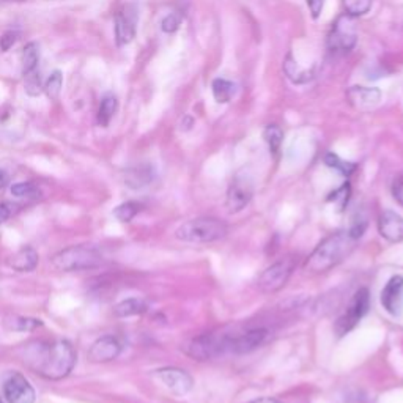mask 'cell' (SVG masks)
<instances>
[{
	"label": "cell",
	"mask_w": 403,
	"mask_h": 403,
	"mask_svg": "<svg viewBox=\"0 0 403 403\" xmlns=\"http://www.w3.org/2000/svg\"><path fill=\"white\" fill-rule=\"evenodd\" d=\"M325 164L329 165V168H332V169L339 170L345 177H350L356 170V164L355 163L342 161V159L339 158L337 155H334V153H328V155L325 156Z\"/></svg>",
	"instance_id": "f546056e"
},
{
	"label": "cell",
	"mask_w": 403,
	"mask_h": 403,
	"mask_svg": "<svg viewBox=\"0 0 403 403\" xmlns=\"http://www.w3.org/2000/svg\"><path fill=\"white\" fill-rule=\"evenodd\" d=\"M378 232L389 243L403 241V217L395 211L386 210L378 217Z\"/></svg>",
	"instance_id": "e0dca14e"
},
{
	"label": "cell",
	"mask_w": 403,
	"mask_h": 403,
	"mask_svg": "<svg viewBox=\"0 0 403 403\" xmlns=\"http://www.w3.org/2000/svg\"><path fill=\"white\" fill-rule=\"evenodd\" d=\"M137 10L134 5H126L123 10L115 16V40L118 46H126L134 38L137 32Z\"/></svg>",
	"instance_id": "8fae6325"
},
{
	"label": "cell",
	"mask_w": 403,
	"mask_h": 403,
	"mask_svg": "<svg viewBox=\"0 0 403 403\" xmlns=\"http://www.w3.org/2000/svg\"><path fill=\"white\" fill-rule=\"evenodd\" d=\"M249 403H282V402L278 400V399H273V397H261V399L252 400V402H249Z\"/></svg>",
	"instance_id": "60d3db41"
},
{
	"label": "cell",
	"mask_w": 403,
	"mask_h": 403,
	"mask_svg": "<svg viewBox=\"0 0 403 403\" xmlns=\"http://www.w3.org/2000/svg\"><path fill=\"white\" fill-rule=\"evenodd\" d=\"M18 36H19V34L18 32H6V34H4L2 35V38H0V49L2 50H8L13 44L16 43V40H18Z\"/></svg>",
	"instance_id": "8d00e7d4"
},
{
	"label": "cell",
	"mask_w": 403,
	"mask_h": 403,
	"mask_svg": "<svg viewBox=\"0 0 403 403\" xmlns=\"http://www.w3.org/2000/svg\"><path fill=\"white\" fill-rule=\"evenodd\" d=\"M264 139L268 144V149L274 156H278L280 151V145L284 142V131L278 125H268L264 131Z\"/></svg>",
	"instance_id": "d4e9b609"
},
{
	"label": "cell",
	"mask_w": 403,
	"mask_h": 403,
	"mask_svg": "<svg viewBox=\"0 0 403 403\" xmlns=\"http://www.w3.org/2000/svg\"><path fill=\"white\" fill-rule=\"evenodd\" d=\"M374 0H342V6L345 10V15L351 18H361L367 15L372 8Z\"/></svg>",
	"instance_id": "484cf974"
},
{
	"label": "cell",
	"mask_w": 403,
	"mask_h": 403,
	"mask_svg": "<svg viewBox=\"0 0 403 403\" xmlns=\"http://www.w3.org/2000/svg\"><path fill=\"white\" fill-rule=\"evenodd\" d=\"M182 21H183V16L180 15V13H177V11L170 13V15H168L163 19L161 29L163 32H165V34H174V32L180 29Z\"/></svg>",
	"instance_id": "d6a6232c"
},
{
	"label": "cell",
	"mask_w": 403,
	"mask_h": 403,
	"mask_svg": "<svg viewBox=\"0 0 403 403\" xmlns=\"http://www.w3.org/2000/svg\"><path fill=\"white\" fill-rule=\"evenodd\" d=\"M24 362L46 380H63L71 374L76 364V351L71 342H36L25 348Z\"/></svg>",
	"instance_id": "6da1fadb"
},
{
	"label": "cell",
	"mask_w": 403,
	"mask_h": 403,
	"mask_svg": "<svg viewBox=\"0 0 403 403\" xmlns=\"http://www.w3.org/2000/svg\"><path fill=\"white\" fill-rule=\"evenodd\" d=\"M337 403H369V399L361 389H345L337 397Z\"/></svg>",
	"instance_id": "1f68e13d"
},
{
	"label": "cell",
	"mask_w": 403,
	"mask_h": 403,
	"mask_svg": "<svg viewBox=\"0 0 403 403\" xmlns=\"http://www.w3.org/2000/svg\"><path fill=\"white\" fill-rule=\"evenodd\" d=\"M121 353V343L117 337L102 336L88 350V361L95 364L111 362Z\"/></svg>",
	"instance_id": "9a60e30c"
},
{
	"label": "cell",
	"mask_w": 403,
	"mask_h": 403,
	"mask_svg": "<svg viewBox=\"0 0 403 403\" xmlns=\"http://www.w3.org/2000/svg\"><path fill=\"white\" fill-rule=\"evenodd\" d=\"M254 197V183L246 174H238L230 183L226 207L230 214H236L245 210Z\"/></svg>",
	"instance_id": "ba28073f"
},
{
	"label": "cell",
	"mask_w": 403,
	"mask_h": 403,
	"mask_svg": "<svg viewBox=\"0 0 403 403\" xmlns=\"http://www.w3.org/2000/svg\"><path fill=\"white\" fill-rule=\"evenodd\" d=\"M149 306L140 298H128L125 301H121L120 304L115 306V315L120 318H126V317H134V315H142V313L146 312Z\"/></svg>",
	"instance_id": "ffe728a7"
},
{
	"label": "cell",
	"mask_w": 403,
	"mask_h": 403,
	"mask_svg": "<svg viewBox=\"0 0 403 403\" xmlns=\"http://www.w3.org/2000/svg\"><path fill=\"white\" fill-rule=\"evenodd\" d=\"M211 92H213L216 102H219V104H227V102L232 101V98L235 97L236 86L232 81L217 78L213 81V84H211Z\"/></svg>",
	"instance_id": "44dd1931"
},
{
	"label": "cell",
	"mask_w": 403,
	"mask_h": 403,
	"mask_svg": "<svg viewBox=\"0 0 403 403\" xmlns=\"http://www.w3.org/2000/svg\"><path fill=\"white\" fill-rule=\"evenodd\" d=\"M117 109H118L117 98H115L112 93L104 95V97H102V100H101V104H100V109H98V115H97L98 125L102 126V128L109 126V123H111V120L114 118L115 112H117Z\"/></svg>",
	"instance_id": "7402d4cb"
},
{
	"label": "cell",
	"mask_w": 403,
	"mask_h": 403,
	"mask_svg": "<svg viewBox=\"0 0 403 403\" xmlns=\"http://www.w3.org/2000/svg\"><path fill=\"white\" fill-rule=\"evenodd\" d=\"M230 337H217L214 334H203L191 341L186 347V353L199 361H207L211 357L222 355L224 351L228 350Z\"/></svg>",
	"instance_id": "9c48e42d"
},
{
	"label": "cell",
	"mask_w": 403,
	"mask_h": 403,
	"mask_svg": "<svg viewBox=\"0 0 403 403\" xmlns=\"http://www.w3.org/2000/svg\"><path fill=\"white\" fill-rule=\"evenodd\" d=\"M357 44V29L355 18L341 15L334 22L326 38V46L334 54H348Z\"/></svg>",
	"instance_id": "5b68a950"
},
{
	"label": "cell",
	"mask_w": 403,
	"mask_h": 403,
	"mask_svg": "<svg viewBox=\"0 0 403 403\" xmlns=\"http://www.w3.org/2000/svg\"><path fill=\"white\" fill-rule=\"evenodd\" d=\"M8 180H10L8 174H6L5 170L0 169V189H4V188L6 186V184H8Z\"/></svg>",
	"instance_id": "ab89813d"
},
{
	"label": "cell",
	"mask_w": 403,
	"mask_h": 403,
	"mask_svg": "<svg viewBox=\"0 0 403 403\" xmlns=\"http://www.w3.org/2000/svg\"><path fill=\"white\" fill-rule=\"evenodd\" d=\"M392 197L394 200L403 207V177H399L397 180L392 183Z\"/></svg>",
	"instance_id": "74e56055"
},
{
	"label": "cell",
	"mask_w": 403,
	"mask_h": 403,
	"mask_svg": "<svg viewBox=\"0 0 403 403\" xmlns=\"http://www.w3.org/2000/svg\"><path fill=\"white\" fill-rule=\"evenodd\" d=\"M268 337V331L265 328H255L245 332V334L230 337L228 350L235 355H247L264 345Z\"/></svg>",
	"instance_id": "5bb4252c"
},
{
	"label": "cell",
	"mask_w": 403,
	"mask_h": 403,
	"mask_svg": "<svg viewBox=\"0 0 403 403\" xmlns=\"http://www.w3.org/2000/svg\"><path fill=\"white\" fill-rule=\"evenodd\" d=\"M4 394L8 403H35V389L22 374H11L4 383Z\"/></svg>",
	"instance_id": "7c38bea8"
},
{
	"label": "cell",
	"mask_w": 403,
	"mask_h": 403,
	"mask_svg": "<svg viewBox=\"0 0 403 403\" xmlns=\"http://www.w3.org/2000/svg\"><path fill=\"white\" fill-rule=\"evenodd\" d=\"M140 210H142V205L139 202L130 200L118 205V207L114 210V216L117 217L120 222H131L134 217L139 214Z\"/></svg>",
	"instance_id": "4316f807"
},
{
	"label": "cell",
	"mask_w": 403,
	"mask_h": 403,
	"mask_svg": "<svg viewBox=\"0 0 403 403\" xmlns=\"http://www.w3.org/2000/svg\"><path fill=\"white\" fill-rule=\"evenodd\" d=\"M347 98L357 111H369L381 101V92L375 87L355 86L347 90Z\"/></svg>",
	"instance_id": "2e32d148"
},
{
	"label": "cell",
	"mask_w": 403,
	"mask_h": 403,
	"mask_svg": "<svg viewBox=\"0 0 403 403\" xmlns=\"http://www.w3.org/2000/svg\"><path fill=\"white\" fill-rule=\"evenodd\" d=\"M5 325L8 326V329H13V331H34L36 328H40V326H43V322L36 318L13 317L11 322H5Z\"/></svg>",
	"instance_id": "f1b7e54d"
},
{
	"label": "cell",
	"mask_w": 403,
	"mask_h": 403,
	"mask_svg": "<svg viewBox=\"0 0 403 403\" xmlns=\"http://www.w3.org/2000/svg\"><path fill=\"white\" fill-rule=\"evenodd\" d=\"M350 183H345L342 184L341 188L336 189L334 193H331L329 197H328V200L329 202H341V208H343L345 205L348 203V199H350Z\"/></svg>",
	"instance_id": "836d02e7"
},
{
	"label": "cell",
	"mask_w": 403,
	"mask_h": 403,
	"mask_svg": "<svg viewBox=\"0 0 403 403\" xmlns=\"http://www.w3.org/2000/svg\"><path fill=\"white\" fill-rule=\"evenodd\" d=\"M27 84H25V92H27L30 97H36L41 92V86H40V74H32L27 76Z\"/></svg>",
	"instance_id": "e575fe53"
},
{
	"label": "cell",
	"mask_w": 403,
	"mask_h": 403,
	"mask_svg": "<svg viewBox=\"0 0 403 403\" xmlns=\"http://www.w3.org/2000/svg\"><path fill=\"white\" fill-rule=\"evenodd\" d=\"M11 194L15 197H19V199H38V197L41 196V191L35 183L22 182L13 184Z\"/></svg>",
	"instance_id": "83f0119b"
},
{
	"label": "cell",
	"mask_w": 403,
	"mask_h": 403,
	"mask_svg": "<svg viewBox=\"0 0 403 403\" xmlns=\"http://www.w3.org/2000/svg\"><path fill=\"white\" fill-rule=\"evenodd\" d=\"M356 241L357 238L350 233V230L331 233L313 249L306 260L304 268L309 273H326L332 270L355 251Z\"/></svg>",
	"instance_id": "7a4b0ae2"
},
{
	"label": "cell",
	"mask_w": 403,
	"mask_h": 403,
	"mask_svg": "<svg viewBox=\"0 0 403 403\" xmlns=\"http://www.w3.org/2000/svg\"><path fill=\"white\" fill-rule=\"evenodd\" d=\"M155 375L170 392H174L177 395H186L188 392L193 391L194 388V378L183 369L178 367L158 369Z\"/></svg>",
	"instance_id": "30bf717a"
},
{
	"label": "cell",
	"mask_w": 403,
	"mask_h": 403,
	"mask_svg": "<svg viewBox=\"0 0 403 403\" xmlns=\"http://www.w3.org/2000/svg\"><path fill=\"white\" fill-rule=\"evenodd\" d=\"M227 233V224L217 217H196L175 230V238L194 245H208L226 238Z\"/></svg>",
	"instance_id": "3957f363"
},
{
	"label": "cell",
	"mask_w": 403,
	"mask_h": 403,
	"mask_svg": "<svg viewBox=\"0 0 403 403\" xmlns=\"http://www.w3.org/2000/svg\"><path fill=\"white\" fill-rule=\"evenodd\" d=\"M8 266L18 273H30L38 266V252L32 246H24L8 259Z\"/></svg>",
	"instance_id": "ac0fdd59"
},
{
	"label": "cell",
	"mask_w": 403,
	"mask_h": 403,
	"mask_svg": "<svg viewBox=\"0 0 403 403\" xmlns=\"http://www.w3.org/2000/svg\"><path fill=\"white\" fill-rule=\"evenodd\" d=\"M102 264V255L93 246H69L63 251L57 252L53 257V265L59 271H82L92 270Z\"/></svg>",
	"instance_id": "277c9868"
},
{
	"label": "cell",
	"mask_w": 403,
	"mask_h": 403,
	"mask_svg": "<svg viewBox=\"0 0 403 403\" xmlns=\"http://www.w3.org/2000/svg\"><path fill=\"white\" fill-rule=\"evenodd\" d=\"M0 403H2V400H0Z\"/></svg>",
	"instance_id": "7bdbcfd3"
},
{
	"label": "cell",
	"mask_w": 403,
	"mask_h": 403,
	"mask_svg": "<svg viewBox=\"0 0 403 403\" xmlns=\"http://www.w3.org/2000/svg\"><path fill=\"white\" fill-rule=\"evenodd\" d=\"M38 63H40V50L35 43L25 44L22 49V74L24 78L36 73Z\"/></svg>",
	"instance_id": "603a6c76"
},
{
	"label": "cell",
	"mask_w": 403,
	"mask_h": 403,
	"mask_svg": "<svg viewBox=\"0 0 403 403\" xmlns=\"http://www.w3.org/2000/svg\"><path fill=\"white\" fill-rule=\"evenodd\" d=\"M293 271H295V260L293 259H282L276 261L260 274L257 280L259 290L264 293H276L282 290L289 284Z\"/></svg>",
	"instance_id": "52a82bcc"
},
{
	"label": "cell",
	"mask_w": 403,
	"mask_h": 403,
	"mask_svg": "<svg viewBox=\"0 0 403 403\" xmlns=\"http://www.w3.org/2000/svg\"><path fill=\"white\" fill-rule=\"evenodd\" d=\"M19 210V205L11 202H0V224H4Z\"/></svg>",
	"instance_id": "d590c367"
},
{
	"label": "cell",
	"mask_w": 403,
	"mask_h": 403,
	"mask_svg": "<svg viewBox=\"0 0 403 403\" xmlns=\"http://www.w3.org/2000/svg\"><path fill=\"white\" fill-rule=\"evenodd\" d=\"M369 309H370V293L366 287H362V289L357 290L353 298H351L347 310L336 320L334 323L336 334L339 337H343L345 334H348L350 331H353L356 328V325L367 315Z\"/></svg>",
	"instance_id": "8992f818"
},
{
	"label": "cell",
	"mask_w": 403,
	"mask_h": 403,
	"mask_svg": "<svg viewBox=\"0 0 403 403\" xmlns=\"http://www.w3.org/2000/svg\"><path fill=\"white\" fill-rule=\"evenodd\" d=\"M62 86H63V76L60 71H54L53 74L49 76V79L46 81V84H44V92H46L48 97L50 100H57L60 97V92H62Z\"/></svg>",
	"instance_id": "4dcf8cb0"
},
{
	"label": "cell",
	"mask_w": 403,
	"mask_h": 403,
	"mask_svg": "<svg viewBox=\"0 0 403 403\" xmlns=\"http://www.w3.org/2000/svg\"><path fill=\"white\" fill-rule=\"evenodd\" d=\"M285 74L289 76V79L295 82V84H306L309 82L313 76L310 69H301L298 67V63L292 59V55L287 57V60L284 63Z\"/></svg>",
	"instance_id": "cb8c5ba5"
},
{
	"label": "cell",
	"mask_w": 403,
	"mask_h": 403,
	"mask_svg": "<svg viewBox=\"0 0 403 403\" xmlns=\"http://www.w3.org/2000/svg\"><path fill=\"white\" fill-rule=\"evenodd\" d=\"M0 2H5V0H0Z\"/></svg>",
	"instance_id": "b9f144b4"
},
{
	"label": "cell",
	"mask_w": 403,
	"mask_h": 403,
	"mask_svg": "<svg viewBox=\"0 0 403 403\" xmlns=\"http://www.w3.org/2000/svg\"><path fill=\"white\" fill-rule=\"evenodd\" d=\"M380 301L383 309H385L389 315L397 317L403 309V276L402 274H395L388 280L385 289L381 290Z\"/></svg>",
	"instance_id": "4fadbf2b"
},
{
	"label": "cell",
	"mask_w": 403,
	"mask_h": 403,
	"mask_svg": "<svg viewBox=\"0 0 403 403\" xmlns=\"http://www.w3.org/2000/svg\"><path fill=\"white\" fill-rule=\"evenodd\" d=\"M153 175H155V172H153L151 165L140 164V165H136V168H131L126 170L125 184L126 186H130L131 189H140L151 183Z\"/></svg>",
	"instance_id": "d6986e66"
},
{
	"label": "cell",
	"mask_w": 403,
	"mask_h": 403,
	"mask_svg": "<svg viewBox=\"0 0 403 403\" xmlns=\"http://www.w3.org/2000/svg\"><path fill=\"white\" fill-rule=\"evenodd\" d=\"M307 6H309V10L312 13V18L317 19L320 16V13L323 10V5H325V0H306Z\"/></svg>",
	"instance_id": "f35d334b"
}]
</instances>
